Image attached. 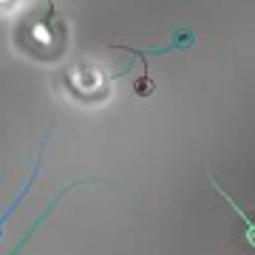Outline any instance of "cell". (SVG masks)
I'll return each mask as SVG.
<instances>
[{
	"label": "cell",
	"instance_id": "cell-1",
	"mask_svg": "<svg viewBox=\"0 0 255 255\" xmlns=\"http://www.w3.org/2000/svg\"><path fill=\"white\" fill-rule=\"evenodd\" d=\"M196 46V31H193L190 26H179L173 28V34H170V40L164 43V46H156V48H128V46H114L119 48V51H130V54L142 57V68L147 65V60L150 57H162V54H173V51H187V48Z\"/></svg>",
	"mask_w": 255,
	"mask_h": 255
},
{
	"label": "cell",
	"instance_id": "cell-2",
	"mask_svg": "<svg viewBox=\"0 0 255 255\" xmlns=\"http://www.w3.org/2000/svg\"><path fill=\"white\" fill-rule=\"evenodd\" d=\"M40 164H43V147H40V153H37V159H34V167H31V173H28V182L23 184V187H20V193L14 196V199H11L9 207H6L3 213H0V236H3V227H6V221L11 219V213H14V210H17V204L23 201V196H26V193L31 190V184H34L37 173H40Z\"/></svg>",
	"mask_w": 255,
	"mask_h": 255
},
{
	"label": "cell",
	"instance_id": "cell-3",
	"mask_svg": "<svg viewBox=\"0 0 255 255\" xmlns=\"http://www.w3.org/2000/svg\"><path fill=\"white\" fill-rule=\"evenodd\" d=\"M210 184H213V187L219 190V196H221L224 201H227L230 207H233V213H236L238 219L244 221V227H247V241H250V247H255V221L250 219V216H247V213H244L241 207H238V204H236V199H233L230 193H224V190H221V187H219V182H216V176H210Z\"/></svg>",
	"mask_w": 255,
	"mask_h": 255
},
{
	"label": "cell",
	"instance_id": "cell-4",
	"mask_svg": "<svg viewBox=\"0 0 255 255\" xmlns=\"http://www.w3.org/2000/svg\"><path fill=\"white\" fill-rule=\"evenodd\" d=\"M153 91H156V82L150 80V77H147L145 71H142V77H139V80L133 82V94H136V97H150Z\"/></svg>",
	"mask_w": 255,
	"mask_h": 255
}]
</instances>
